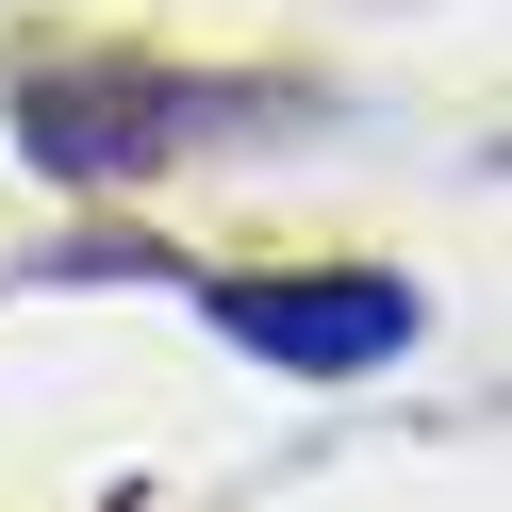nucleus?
<instances>
[{"mask_svg":"<svg viewBox=\"0 0 512 512\" xmlns=\"http://www.w3.org/2000/svg\"><path fill=\"white\" fill-rule=\"evenodd\" d=\"M199 314L298 380H364L413 347V281H380V265H248V281H199Z\"/></svg>","mask_w":512,"mask_h":512,"instance_id":"1","label":"nucleus"},{"mask_svg":"<svg viewBox=\"0 0 512 512\" xmlns=\"http://www.w3.org/2000/svg\"><path fill=\"white\" fill-rule=\"evenodd\" d=\"M17 133L50 182H133V166H166V133H199V100L182 83H34Z\"/></svg>","mask_w":512,"mask_h":512,"instance_id":"2","label":"nucleus"}]
</instances>
